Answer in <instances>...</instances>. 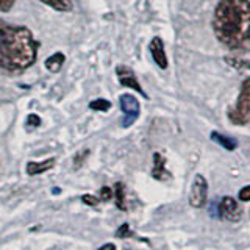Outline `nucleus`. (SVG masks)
Wrapping results in <instances>:
<instances>
[{
  "label": "nucleus",
  "instance_id": "f03ea898",
  "mask_svg": "<svg viewBox=\"0 0 250 250\" xmlns=\"http://www.w3.org/2000/svg\"><path fill=\"white\" fill-rule=\"evenodd\" d=\"M39 44L25 27L0 21V69L23 70L36 61Z\"/></svg>",
  "mask_w": 250,
  "mask_h": 250
},
{
  "label": "nucleus",
  "instance_id": "9d476101",
  "mask_svg": "<svg viewBox=\"0 0 250 250\" xmlns=\"http://www.w3.org/2000/svg\"><path fill=\"white\" fill-rule=\"evenodd\" d=\"M55 166V158H49L45 161L41 163H36V161H30L27 164V174L28 175H39V174H44V172L50 170Z\"/></svg>",
  "mask_w": 250,
  "mask_h": 250
},
{
  "label": "nucleus",
  "instance_id": "aec40b11",
  "mask_svg": "<svg viewBox=\"0 0 250 250\" xmlns=\"http://www.w3.org/2000/svg\"><path fill=\"white\" fill-rule=\"evenodd\" d=\"M239 200H242V202H250V186L242 188V189L239 191Z\"/></svg>",
  "mask_w": 250,
  "mask_h": 250
},
{
  "label": "nucleus",
  "instance_id": "6ab92c4d",
  "mask_svg": "<svg viewBox=\"0 0 250 250\" xmlns=\"http://www.w3.org/2000/svg\"><path fill=\"white\" fill-rule=\"evenodd\" d=\"M111 195H113V191H111V188H108V186H104L100 189V199L104 200V202H106V200H109L111 199Z\"/></svg>",
  "mask_w": 250,
  "mask_h": 250
},
{
  "label": "nucleus",
  "instance_id": "1a4fd4ad",
  "mask_svg": "<svg viewBox=\"0 0 250 250\" xmlns=\"http://www.w3.org/2000/svg\"><path fill=\"white\" fill-rule=\"evenodd\" d=\"M152 177L164 182V180H169L170 174L166 170V160L163 158L160 153L153 155V170H152Z\"/></svg>",
  "mask_w": 250,
  "mask_h": 250
},
{
  "label": "nucleus",
  "instance_id": "dca6fc26",
  "mask_svg": "<svg viewBox=\"0 0 250 250\" xmlns=\"http://www.w3.org/2000/svg\"><path fill=\"white\" fill-rule=\"evenodd\" d=\"M89 108L94 109V111H108L111 108V104L105 99H97V100H92L89 104Z\"/></svg>",
  "mask_w": 250,
  "mask_h": 250
},
{
  "label": "nucleus",
  "instance_id": "6e6552de",
  "mask_svg": "<svg viewBox=\"0 0 250 250\" xmlns=\"http://www.w3.org/2000/svg\"><path fill=\"white\" fill-rule=\"evenodd\" d=\"M152 53V58L156 62V66L160 69H166L167 67V57H166V50H164V42L161 38H153L150 41V45H148Z\"/></svg>",
  "mask_w": 250,
  "mask_h": 250
},
{
  "label": "nucleus",
  "instance_id": "412c9836",
  "mask_svg": "<svg viewBox=\"0 0 250 250\" xmlns=\"http://www.w3.org/2000/svg\"><path fill=\"white\" fill-rule=\"evenodd\" d=\"M82 200L86 203V205H92V207H96L97 203H99V199H97V197H94V195H88V194L83 195Z\"/></svg>",
  "mask_w": 250,
  "mask_h": 250
},
{
  "label": "nucleus",
  "instance_id": "5701e85b",
  "mask_svg": "<svg viewBox=\"0 0 250 250\" xmlns=\"http://www.w3.org/2000/svg\"><path fill=\"white\" fill-rule=\"evenodd\" d=\"M99 250H116V246L114 244H105V246H102Z\"/></svg>",
  "mask_w": 250,
  "mask_h": 250
},
{
  "label": "nucleus",
  "instance_id": "7ed1b4c3",
  "mask_svg": "<svg viewBox=\"0 0 250 250\" xmlns=\"http://www.w3.org/2000/svg\"><path fill=\"white\" fill-rule=\"evenodd\" d=\"M229 117L234 125L247 124L250 117V77L246 78L244 83H242L236 105L229 111Z\"/></svg>",
  "mask_w": 250,
  "mask_h": 250
},
{
  "label": "nucleus",
  "instance_id": "f257e3e1",
  "mask_svg": "<svg viewBox=\"0 0 250 250\" xmlns=\"http://www.w3.org/2000/svg\"><path fill=\"white\" fill-rule=\"evenodd\" d=\"M216 38L234 52H250V2L221 0L213 16Z\"/></svg>",
  "mask_w": 250,
  "mask_h": 250
},
{
  "label": "nucleus",
  "instance_id": "2eb2a0df",
  "mask_svg": "<svg viewBox=\"0 0 250 250\" xmlns=\"http://www.w3.org/2000/svg\"><path fill=\"white\" fill-rule=\"evenodd\" d=\"M225 61L229 62L230 66L241 69V70H250V61L249 60H241V58H229L227 57Z\"/></svg>",
  "mask_w": 250,
  "mask_h": 250
},
{
  "label": "nucleus",
  "instance_id": "9b49d317",
  "mask_svg": "<svg viewBox=\"0 0 250 250\" xmlns=\"http://www.w3.org/2000/svg\"><path fill=\"white\" fill-rule=\"evenodd\" d=\"M64 61H66V57L62 53H53L52 57H49L45 60L44 62V66L47 70H50V72H60L62 64H64Z\"/></svg>",
  "mask_w": 250,
  "mask_h": 250
},
{
  "label": "nucleus",
  "instance_id": "423d86ee",
  "mask_svg": "<svg viewBox=\"0 0 250 250\" xmlns=\"http://www.w3.org/2000/svg\"><path fill=\"white\" fill-rule=\"evenodd\" d=\"M219 216L225 219V221L238 222L242 216V209L239 207V203L233 197H224L221 203H219Z\"/></svg>",
  "mask_w": 250,
  "mask_h": 250
},
{
  "label": "nucleus",
  "instance_id": "f8f14e48",
  "mask_svg": "<svg viewBox=\"0 0 250 250\" xmlns=\"http://www.w3.org/2000/svg\"><path fill=\"white\" fill-rule=\"evenodd\" d=\"M211 139L214 141V143H217L219 146H222L224 148H227V150H234L238 146V143L234 141L233 138H229V136H225L222 135V133H219V131H213L211 133Z\"/></svg>",
  "mask_w": 250,
  "mask_h": 250
},
{
  "label": "nucleus",
  "instance_id": "4468645a",
  "mask_svg": "<svg viewBox=\"0 0 250 250\" xmlns=\"http://www.w3.org/2000/svg\"><path fill=\"white\" fill-rule=\"evenodd\" d=\"M114 195H116V205L119 209H127V205H125V188L124 183H116L114 186Z\"/></svg>",
  "mask_w": 250,
  "mask_h": 250
},
{
  "label": "nucleus",
  "instance_id": "ddd939ff",
  "mask_svg": "<svg viewBox=\"0 0 250 250\" xmlns=\"http://www.w3.org/2000/svg\"><path fill=\"white\" fill-rule=\"evenodd\" d=\"M42 3L49 5L57 11H70L72 10V0H41Z\"/></svg>",
  "mask_w": 250,
  "mask_h": 250
},
{
  "label": "nucleus",
  "instance_id": "39448f33",
  "mask_svg": "<svg viewBox=\"0 0 250 250\" xmlns=\"http://www.w3.org/2000/svg\"><path fill=\"white\" fill-rule=\"evenodd\" d=\"M207 195H208V183L205 177L195 175L189 192V205L194 208H202L207 202Z\"/></svg>",
  "mask_w": 250,
  "mask_h": 250
},
{
  "label": "nucleus",
  "instance_id": "a211bd4d",
  "mask_svg": "<svg viewBox=\"0 0 250 250\" xmlns=\"http://www.w3.org/2000/svg\"><path fill=\"white\" fill-rule=\"evenodd\" d=\"M18 2V0H0V11L8 13L13 8V5Z\"/></svg>",
  "mask_w": 250,
  "mask_h": 250
},
{
  "label": "nucleus",
  "instance_id": "0eeeda50",
  "mask_svg": "<svg viewBox=\"0 0 250 250\" xmlns=\"http://www.w3.org/2000/svg\"><path fill=\"white\" fill-rule=\"evenodd\" d=\"M116 74H117V78H119V83H121L122 86H127V88L135 89V91H136V92H139L143 97L148 99L147 92H146L143 88H141V84L138 83L136 77H135V74H133V70H131L130 67L119 66V67L116 69Z\"/></svg>",
  "mask_w": 250,
  "mask_h": 250
},
{
  "label": "nucleus",
  "instance_id": "4be33fe9",
  "mask_svg": "<svg viewBox=\"0 0 250 250\" xmlns=\"http://www.w3.org/2000/svg\"><path fill=\"white\" fill-rule=\"evenodd\" d=\"M39 124H41V119H39V116H36V114H30L28 116L27 125H30V127H38Z\"/></svg>",
  "mask_w": 250,
  "mask_h": 250
},
{
  "label": "nucleus",
  "instance_id": "20e7f679",
  "mask_svg": "<svg viewBox=\"0 0 250 250\" xmlns=\"http://www.w3.org/2000/svg\"><path fill=\"white\" fill-rule=\"evenodd\" d=\"M119 104H121V109L124 113L122 127L127 128L130 125L135 124V121L139 117V113H141L139 102L136 100L135 96H131V94H122L119 99Z\"/></svg>",
  "mask_w": 250,
  "mask_h": 250
},
{
  "label": "nucleus",
  "instance_id": "f3484780",
  "mask_svg": "<svg viewBox=\"0 0 250 250\" xmlns=\"http://www.w3.org/2000/svg\"><path fill=\"white\" fill-rule=\"evenodd\" d=\"M131 234V230H130V225L128 224H122L121 229L116 231V236L117 238H128Z\"/></svg>",
  "mask_w": 250,
  "mask_h": 250
}]
</instances>
